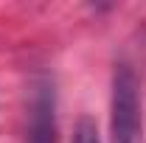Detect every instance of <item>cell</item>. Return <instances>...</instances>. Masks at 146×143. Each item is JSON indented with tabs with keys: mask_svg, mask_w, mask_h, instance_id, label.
<instances>
[{
	"mask_svg": "<svg viewBox=\"0 0 146 143\" xmlns=\"http://www.w3.org/2000/svg\"><path fill=\"white\" fill-rule=\"evenodd\" d=\"M112 143H143V115L135 73L118 65L112 73Z\"/></svg>",
	"mask_w": 146,
	"mask_h": 143,
	"instance_id": "6da1fadb",
	"label": "cell"
},
{
	"mask_svg": "<svg viewBox=\"0 0 146 143\" xmlns=\"http://www.w3.org/2000/svg\"><path fill=\"white\" fill-rule=\"evenodd\" d=\"M28 143H54V95H48V90H42L36 98Z\"/></svg>",
	"mask_w": 146,
	"mask_h": 143,
	"instance_id": "7a4b0ae2",
	"label": "cell"
},
{
	"mask_svg": "<svg viewBox=\"0 0 146 143\" xmlns=\"http://www.w3.org/2000/svg\"><path fill=\"white\" fill-rule=\"evenodd\" d=\"M73 143H101V140H98V129H96V121H93V118H82V121L76 124Z\"/></svg>",
	"mask_w": 146,
	"mask_h": 143,
	"instance_id": "3957f363",
	"label": "cell"
}]
</instances>
